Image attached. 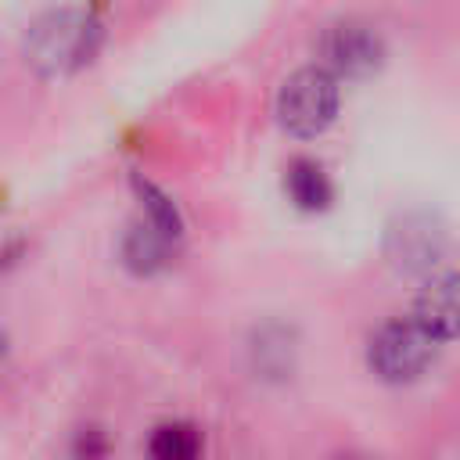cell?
Wrapping results in <instances>:
<instances>
[{
  "label": "cell",
  "mask_w": 460,
  "mask_h": 460,
  "mask_svg": "<svg viewBox=\"0 0 460 460\" xmlns=\"http://www.w3.org/2000/svg\"><path fill=\"white\" fill-rule=\"evenodd\" d=\"M104 43V22L90 7L43 11L25 32V58L40 75H72L93 61Z\"/></svg>",
  "instance_id": "1"
},
{
  "label": "cell",
  "mask_w": 460,
  "mask_h": 460,
  "mask_svg": "<svg viewBox=\"0 0 460 460\" xmlns=\"http://www.w3.org/2000/svg\"><path fill=\"white\" fill-rule=\"evenodd\" d=\"M338 79L320 65L291 72L277 93V119L291 137H320L338 115Z\"/></svg>",
  "instance_id": "2"
},
{
  "label": "cell",
  "mask_w": 460,
  "mask_h": 460,
  "mask_svg": "<svg viewBox=\"0 0 460 460\" xmlns=\"http://www.w3.org/2000/svg\"><path fill=\"white\" fill-rule=\"evenodd\" d=\"M438 341L431 334H424L413 320H388L370 334L367 345V359L370 370L392 385L402 381H417L431 363H435Z\"/></svg>",
  "instance_id": "3"
},
{
  "label": "cell",
  "mask_w": 460,
  "mask_h": 460,
  "mask_svg": "<svg viewBox=\"0 0 460 460\" xmlns=\"http://www.w3.org/2000/svg\"><path fill=\"white\" fill-rule=\"evenodd\" d=\"M320 58L323 72L334 79H367L385 61V40L381 32L363 18H338L320 36Z\"/></svg>",
  "instance_id": "4"
},
{
  "label": "cell",
  "mask_w": 460,
  "mask_h": 460,
  "mask_svg": "<svg viewBox=\"0 0 460 460\" xmlns=\"http://www.w3.org/2000/svg\"><path fill=\"white\" fill-rule=\"evenodd\" d=\"M446 226L428 212H406L388 226L385 252L402 273H431L446 255Z\"/></svg>",
  "instance_id": "5"
},
{
  "label": "cell",
  "mask_w": 460,
  "mask_h": 460,
  "mask_svg": "<svg viewBox=\"0 0 460 460\" xmlns=\"http://www.w3.org/2000/svg\"><path fill=\"white\" fill-rule=\"evenodd\" d=\"M410 320L424 334H431L438 345L456 334V277H453V270H442L438 277L431 273V280L417 295Z\"/></svg>",
  "instance_id": "6"
},
{
  "label": "cell",
  "mask_w": 460,
  "mask_h": 460,
  "mask_svg": "<svg viewBox=\"0 0 460 460\" xmlns=\"http://www.w3.org/2000/svg\"><path fill=\"white\" fill-rule=\"evenodd\" d=\"M172 237H165L162 230H155L151 223H133L122 237V259L133 273H155L172 259Z\"/></svg>",
  "instance_id": "7"
},
{
  "label": "cell",
  "mask_w": 460,
  "mask_h": 460,
  "mask_svg": "<svg viewBox=\"0 0 460 460\" xmlns=\"http://www.w3.org/2000/svg\"><path fill=\"white\" fill-rule=\"evenodd\" d=\"M284 187H288L291 201L298 208H305V212L327 208L331 198H334V187H331V180H327V172H323V165L316 158H291Z\"/></svg>",
  "instance_id": "8"
},
{
  "label": "cell",
  "mask_w": 460,
  "mask_h": 460,
  "mask_svg": "<svg viewBox=\"0 0 460 460\" xmlns=\"http://www.w3.org/2000/svg\"><path fill=\"white\" fill-rule=\"evenodd\" d=\"M201 431L190 420H165L147 438V460H198Z\"/></svg>",
  "instance_id": "9"
},
{
  "label": "cell",
  "mask_w": 460,
  "mask_h": 460,
  "mask_svg": "<svg viewBox=\"0 0 460 460\" xmlns=\"http://www.w3.org/2000/svg\"><path fill=\"white\" fill-rule=\"evenodd\" d=\"M133 190H137V198H140V205H144V223H151L155 230H162L165 237H180L183 234V219H180V208H176V201L158 187V183H151L147 176H140V172H133Z\"/></svg>",
  "instance_id": "10"
},
{
  "label": "cell",
  "mask_w": 460,
  "mask_h": 460,
  "mask_svg": "<svg viewBox=\"0 0 460 460\" xmlns=\"http://www.w3.org/2000/svg\"><path fill=\"white\" fill-rule=\"evenodd\" d=\"M72 456H75V460H104V456H108V435H104L101 428H83V431H75Z\"/></svg>",
  "instance_id": "11"
},
{
  "label": "cell",
  "mask_w": 460,
  "mask_h": 460,
  "mask_svg": "<svg viewBox=\"0 0 460 460\" xmlns=\"http://www.w3.org/2000/svg\"><path fill=\"white\" fill-rule=\"evenodd\" d=\"M4 345H7V338H4V331H0V356H4Z\"/></svg>",
  "instance_id": "12"
}]
</instances>
